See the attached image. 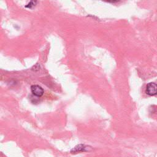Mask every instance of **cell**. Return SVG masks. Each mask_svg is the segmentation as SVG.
<instances>
[{
    "label": "cell",
    "mask_w": 157,
    "mask_h": 157,
    "mask_svg": "<svg viewBox=\"0 0 157 157\" xmlns=\"http://www.w3.org/2000/svg\"><path fill=\"white\" fill-rule=\"evenodd\" d=\"M31 91L33 95L37 97H40L44 94L43 88L37 85H34L31 86Z\"/></svg>",
    "instance_id": "cell-2"
},
{
    "label": "cell",
    "mask_w": 157,
    "mask_h": 157,
    "mask_svg": "<svg viewBox=\"0 0 157 157\" xmlns=\"http://www.w3.org/2000/svg\"><path fill=\"white\" fill-rule=\"evenodd\" d=\"M86 147L83 145H78L77 146H76L75 147H74V148H73L71 150L72 153H77V152H80V151H86Z\"/></svg>",
    "instance_id": "cell-3"
},
{
    "label": "cell",
    "mask_w": 157,
    "mask_h": 157,
    "mask_svg": "<svg viewBox=\"0 0 157 157\" xmlns=\"http://www.w3.org/2000/svg\"><path fill=\"white\" fill-rule=\"evenodd\" d=\"M37 3V1H30L26 6H25V7L26 8H32L33 7L35 6H36V4Z\"/></svg>",
    "instance_id": "cell-4"
},
{
    "label": "cell",
    "mask_w": 157,
    "mask_h": 157,
    "mask_svg": "<svg viewBox=\"0 0 157 157\" xmlns=\"http://www.w3.org/2000/svg\"><path fill=\"white\" fill-rule=\"evenodd\" d=\"M146 93L150 96H155L157 94V85L155 83H149L147 85Z\"/></svg>",
    "instance_id": "cell-1"
}]
</instances>
